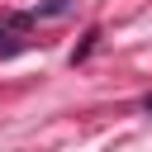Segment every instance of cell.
<instances>
[{"instance_id": "cell-3", "label": "cell", "mask_w": 152, "mask_h": 152, "mask_svg": "<svg viewBox=\"0 0 152 152\" xmlns=\"http://www.w3.org/2000/svg\"><path fill=\"white\" fill-rule=\"evenodd\" d=\"M142 109H147V114H152V95H147V100H142Z\"/></svg>"}, {"instance_id": "cell-1", "label": "cell", "mask_w": 152, "mask_h": 152, "mask_svg": "<svg viewBox=\"0 0 152 152\" xmlns=\"http://www.w3.org/2000/svg\"><path fill=\"white\" fill-rule=\"evenodd\" d=\"M71 10H76V0H43V5H33V19H62Z\"/></svg>"}, {"instance_id": "cell-2", "label": "cell", "mask_w": 152, "mask_h": 152, "mask_svg": "<svg viewBox=\"0 0 152 152\" xmlns=\"http://www.w3.org/2000/svg\"><path fill=\"white\" fill-rule=\"evenodd\" d=\"M95 43H100V28H90V33H86V43H81V48H76V52H71V62H86V57H90V48H95Z\"/></svg>"}]
</instances>
